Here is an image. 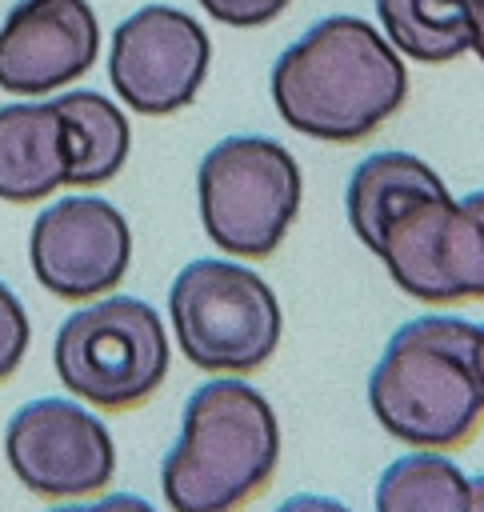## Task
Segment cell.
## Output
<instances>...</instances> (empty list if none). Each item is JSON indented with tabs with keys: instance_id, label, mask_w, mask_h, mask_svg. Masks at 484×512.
I'll return each instance as SVG.
<instances>
[{
	"instance_id": "277c9868",
	"label": "cell",
	"mask_w": 484,
	"mask_h": 512,
	"mask_svg": "<svg viewBox=\"0 0 484 512\" xmlns=\"http://www.w3.org/2000/svg\"><path fill=\"white\" fill-rule=\"evenodd\" d=\"M168 316L192 368L244 376L272 360L284 316L264 276L236 260H188L168 288Z\"/></svg>"
},
{
	"instance_id": "30bf717a",
	"label": "cell",
	"mask_w": 484,
	"mask_h": 512,
	"mask_svg": "<svg viewBox=\"0 0 484 512\" xmlns=\"http://www.w3.org/2000/svg\"><path fill=\"white\" fill-rule=\"evenodd\" d=\"M28 260L44 292L68 304H88L124 280L132 232L116 204L100 196H64L32 220Z\"/></svg>"
},
{
	"instance_id": "ac0fdd59",
	"label": "cell",
	"mask_w": 484,
	"mask_h": 512,
	"mask_svg": "<svg viewBox=\"0 0 484 512\" xmlns=\"http://www.w3.org/2000/svg\"><path fill=\"white\" fill-rule=\"evenodd\" d=\"M292 0H200V8L220 20V24H232V28H256V24H268L276 20Z\"/></svg>"
},
{
	"instance_id": "8992f818",
	"label": "cell",
	"mask_w": 484,
	"mask_h": 512,
	"mask_svg": "<svg viewBox=\"0 0 484 512\" xmlns=\"http://www.w3.org/2000/svg\"><path fill=\"white\" fill-rule=\"evenodd\" d=\"M200 224L232 256L264 260L300 212V164L272 136H224L196 168Z\"/></svg>"
},
{
	"instance_id": "44dd1931",
	"label": "cell",
	"mask_w": 484,
	"mask_h": 512,
	"mask_svg": "<svg viewBox=\"0 0 484 512\" xmlns=\"http://www.w3.org/2000/svg\"><path fill=\"white\" fill-rule=\"evenodd\" d=\"M468 16H472V52L484 60V0H468Z\"/></svg>"
},
{
	"instance_id": "3957f363",
	"label": "cell",
	"mask_w": 484,
	"mask_h": 512,
	"mask_svg": "<svg viewBox=\"0 0 484 512\" xmlns=\"http://www.w3.org/2000/svg\"><path fill=\"white\" fill-rule=\"evenodd\" d=\"M280 464L272 404L236 376L200 384L180 416V436L160 464L172 512H240Z\"/></svg>"
},
{
	"instance_id": "7c38bea8",
	"label": "cell",
	"mask_w": 484,
	"mask_h": 512,
	"mask_svg": "<svg viewBox=\"0 0 484 512\" xmlns=\"http://www.w3.org/2000/svg\"><path fill=\"white\" fill-rule=\"evenodd\" d=\"M68 184V136L52 100L0 108V200L36 204Z\"/></svg>"
},
{
	"instance_id": "6da1fadb",
	"label": "cell",
	"mask_w": 484,
	"mask_h": 512,
	"mask_svg": "<svg viewBox=\"0 0 484 512\" xmlns=\"http://www.w3.org/2000/svg\"><path fill=\"white\" fill-rule=\"evenodd\" d=\"M268 88L288 128L324 144H356L400 112L408 72L368 20L324 16L276 56Z\"/></svg>"
},
{
	"instance_id": "7a4b0ae2",
	"label": "cell",
	"mask_w": 484,
	"mask_h": 512,
	"mask_svg": "<svg viewBox=\"0 0 484 512\" xmlns=\"http://www.w3.org/2000/svg\"><path fill=\"white\" fill-rule=\"evenodd\" d=\"M480 328L460 316L404 320L372 376L368 408L380 428L412 448H456L484 420V380L476 360Z\"/></svg>"
},
{
	"instance_id": "8fae6325",
	"label": "cell",
	"mask_w": 484,
	"mask_h": 512,
	"mask_svg": "<svg viewBox=\"0 0 484 512\" xmlns=\"http://www.w3.org/2000/svg\"><path fill=\"white\" fill-rule=\"evenodd\" d=\"M100 52L88 0H16L0 24V88L44 96L80 80Z\"/></svg>"
},
{
	"instance_id": "7402d4cb",
	"label": "cell",
	"mask_w": 484,
	"mask_h": 512,
	"mask_svg": "<svg viewBox=\"0 0 484 512\" xmlns=\"http://www.w3.org/2000/svg\"><path fill=\"white\" fill-rule=\"evenodd\" d=\"M468 512H484V472L468 480Z\"/></svg>"
},
{
	"instance_id": "d6986e66",
	"label": "cell",
	"mask_w": 484,
	"mask_h": 512,
	"mask_svg": "<svg viewBox=\"0 0 484 512\" xmlns=\"http://www.w3.org/2000/svg\"><path fill=\"white\" fill-rule=\"evenodd\" d=\"M52 512H156L144 496L132 492H112V496H96V500H76V504H60Z\"/></svg>"
},
{
	"instance_id": "ffe728a7",
	"label": "cell",
	"mask_w": 484,
	"mask_h": 512,
	"mask_svg": "<svg viewBox=\"0 0 484 512\" xmlns=\"http://www.w3.org/2000/svg\"><path fill=\"white\" fill-rule=\"evenodd\" d=\"M272 512H352L348 504L332 500V496H316V492H296L284 504H276Z\"/></svg>"
},
{
	"instance_id": "52a82bcc",
	"label": "cell",
	"mask_w": 484,
	"mask_h": 512,
	"mask_svg": "<svg viewBox=\"0 0 484 512\" xmlns=\"http://www.w3.org/2000/svg\"><path fill=\"white\" fill-rule=\"evenodd\" d=\"M376 256L396 288L420 304L484 300V188L408 204Z\"/></svg>"
},
{
	"instance_id": "9a60e30c",
	"label": "cell",
	"mask_w": 484,
	"mask_h": 512,
	"mask_svg": "<svg viewBox=\"0 0 484 512\" xmlns=\"http://www.w3.org/2000/svg\"><path fill=\"white\" fill-rule=\"evenodd\" d=\"M388 44L420 64H444L472 52L468 0H376Z\"/></svg>"
},
{
	"instance_id": "4fadbf2b",
	"label": "cell",
	"mask_w": 484,
	"mask_h": 512,
	"mask_svg": "<svg viewBox=\"0 0 484 512\" xmlns=\"http://www.w3.org/2000/svg\"><path fill=\"white\" fill-rule=\"evenodd\" d=\"M428 196H448V184L436 168H428L420 156L412 152H372L364 156L344 188V208H348V224L356 232V240L368 252H380L388 224L416 200Z\"/></svg>"
},
{
	"instance_id": "5bb4252c",
	"label": "cell",
	"mask_w": 484,
	"mask_h": 512,
	"mask_svg": "<svg viewBox=\"0 0 484 512\" xmlns=\"http://www.w3.org/2000/svg\"><path fill=\"white\" fill-rule=\"evenodd\" d=\"M52 104L68 136V184L92 188V184L112 180L124 168L128 144H132L124 112L92 88H72L56 96Z\"/></svg>"
},
{
	"instance_id": "603a6c76",
	"label": "cell",
	"mask_w": 484,
	"mask_h": 512,
	"mask_svg": "<svg viewBox=\"0 0 484 512\" xmlns=\"http://www.w3.org/2000/svg\"><path fill=\"white\" fill-rule=\"evenodd\" d=\"M476 360H480V380H484V324H480V336H476Z\"/></svg>"
},
{
	"instance_id": "9c48e42d",
	"label": "cell",
	"mask_w": 484,
	"mask_h": 512,
	"mask_svg": "<svg viewBox=\"0 0 484 512\" xmlns=\"http://www.w3.org/2000/svg\"><path fill=\"white\" fill-rule=\"evenodd\" d=\"M212 44L196 16L172 4H144L124 16L108 48V80L140 116L188 108L208 76Z\"/></svg>"
},
{
	"instance_id": "2e32d148",
	"label": "cell",
	"mask_w": 484,
	"mask_h": 512,
	"mask_svg": "<svg viewBox=\"0 0 484 512\" xmlns=\"http://www.w3.org/2000/svg\"><path fill=\"white\" fill-rule=\"evenodd\" d=\"M376 512H468V476L440 448L396 456L376 480Z\"/></svg>"
},
{
	"instance_id": "e0dca14e",
	"label": "cell",
	"mask_w": 484,
	"mask_h": 512,
	"mask_svg": "<svg viewBox=\"0 0 484 512\" xmlns=\"http://www.w3.org/2000/svg\"><path fill=\"white\" fill-rule=\"evenodd\" d=\"M28 336H32L28 312H24L20 296L0 280V380H8L20 368V360L28 352Z\"/></svg>"
},
{
	"instance_id": "ba28073f",
	"label": "cell",
	"mask_w": 484,
	"mask_h": 512,
	"mask_svg": "<svg viewBox=\"0 0 484 512\" xmlns=\"http://www.w3.org/2000/svg\"><path fill=\"white\" fill-rule=\"evenodd\" d=\"M12 476L44 500L96 496L116 472V444L96 412L64 396H40L12 412L4 428Z\"/></svg>"
},
{
	"instance_id": "5b68a950",
	"label": "cell",
	"mask_w": 484,
	"mask_h": 512,
	"mask_svg": "<svg viewBox=\"0 0 484 512\" xmlns=\"http://www.w3.org/2000/svg\"><path fill=\"white\" fill-rule=\"evenodd\" d=\"M52 364L76 400L124 412L164 384L168 336L148 300L96 296L56 328Z\"/></svg>"
}]
</instances>
